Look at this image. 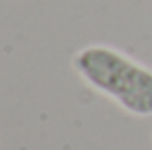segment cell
<instances>
[{
	"label": "cell",
	"instance_id": "1",
	"mask_svg": "<svg viewBox=\"0 0 152 150\" xmlns=\"http://www.w3.org/2000/svg\"><path fill=\"white\" fill-rule=\"evenodd\" d=\"M73 69L91 89L126 113L152 115V69L106 44H88L73 55Z\"/></svg>",
	"mask_w": 152,
	"mask_h": 150
}]
</instances>
